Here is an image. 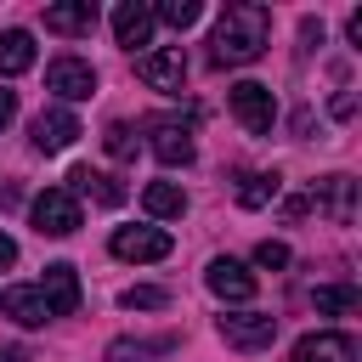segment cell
Wrapping results in <instances>:
<instances>
[{"label":"cell","instance_id":"15","mask_svg":"<svg viewBox=\"0 0 362 362\" xmlns=\"http://www.w3.org/2000/svg\"><path fill=\"white\" fill-rule=\"evenodd\" d=\"M68 192H74V198H96V204H124V187H119L113 175L90 170V164H74V170H68Z\"/></svg>","mask_w":362,"mask_h":362},{"label":"cell","instance_id":"9","mask_svg":"<svg viewBox=\"0 0 362 362\" xmlns=\"http://www.w3.org/2000/svg\"><path fill=\"white\" fill-rule=\"evenodd\" d=\"M45 90H57L62 102H85V96L96 90V68L79 62V57H57V62L45 68Z\"/></svg>","mask_w":362,"mask_h":362},{"label":"cell","instance_id":"11","mask_svg":"<svg viewBox=\"0 0 362 362\" xmlns=\"http://www.w3.org/2000/svg\"><path fill=\"white\" fill-rule=\"evenodd\" d=\"M74 136H79V119L57 102V107H45L40 119H34V130H28V141L40 147V153H62V147H74Z\"/></svg>","mask_w":362,"mask_h":362},{"label":"cell","instance_id":"4","mask_svg":"<svg viewBox=\"0 0 362 362\" xmlns=\"http://www.w3.org/2000/svg\"><path fill=\"white\" fill-rule=\"evenodd\" d=\"M28 215H34V232H40V238H68V232H79V198H74L68 187H45Z\"/></svg>","mask_w":362,"mask_h":362},{"label":"cell","instance_id":"12","mask_svg":"<svg viewBox=\"0 0 362 362\" xmlns=\"http://www.w3.org/2000/svg\"><path fill=\"white\" fill-rule=\"evenodd\" d=\"M40 294H45V305H51V317H68V311L79 305V272H74L68 260L45 266V277H40Z\"/></svg>","mask_w":362,"mask_h":362},{"label":"cell","instance_id":"13","mask_svg":"<svg viewBox=\"0 0 362 362\" xmlns=\"http://www.w3.org/2000/svg\"><path fill=\"white\" fill-rule=\"evenodd\" d=\"M113 40L119 45H147L153 40V6H141V0H119L113 6Z\"/></svg>","mask_w":362,"mask_h":362},{"label":"cell","instance_id":"17","mask_svg":"<svg viewBox=\"0 0 362 362\" xmlns=\"http://www.w3.org/2000/svg\"><path fill=\"white\" fill-rule=\"evenodd\" d=\"M351 356H356V345L345 334H305L294 345V362H351Z\"/></svg>","mask_w":362,"mask_h":362},{"label":"cell","instance_id":"23","mask_svg":"<svg viewBox=\"0 0 362 362\" xmlns=\"http://www.w3.org/2000/svg\"><path fill=\"white\" fill-rule=\"evenodd\" d=\"M198 0H164V6H153V23H170V28H192L198 23Z\"/></svg>","mask_w":362,"mask_h":362},{"label":"cell","instance_id":"18","mask_svg":"<svg viewBox=\"0 0 362 362\" xmlns=\"http://www.w3.org/2000/svg\"><path fill=\"white\" fill-rule=\"evenodd\" d=\"M34 68V34H23V28H6L0 34V79H11V74H28Z\"/></svg>","mask_w":362,"mask_h":362},{"label":"cell","instance_id":"1","mask_svg":"<svg viewBox=\"0 0 362 362\" xmlns=\"http://www.w3.org/2000/svg\"><path fill=\"white\" fill-rule=\"evenodd\" d=\"M272 45V11L266 6H249V0H238V6H226L221 11V23H215V40H209V57L226 68H238V62H255L260 51Z\"/></svg>","mask_w":362,"mask_h":362},{"label":"cell","instance_id":"24","mask_svg":"<svg viewBox=\"0 0 362 362\" xmlns=\"http://www.w3.org/2000/svg\"><path fill=\"white\" fill-rule=\"evenodd\" d=\"M124 305L130 311H158V305H170V294L164 288H124Z\"/></svg>","mask_w":362,"mask_h":362},{"label":"cell","instance_id":"21","mask_svg":"<svg viewBox=\"0 0 362 362\" xmlns=\"http://www.w3.org/2000/svg\"><path fill=\"white\" fill-rule=\"evenodd\" d=\"M277 198V175H260V170H243L238 175V204L243 209H260V204H272Z\"/></svg>","mask_w":362,"mask_h":362},{"label":"cell","instance_id":"2","mask_svg":"<svg viewBox=\"0 0 362 362\" xmlns=\"http://www.w3.org/2000/svg\"><path fill=\"white\" fill-rule=\"evenodd\" d=\"M198 124L192 119H175V113H158V119H147V147H153V158L158 164H192V153H198Z\"/></svg>","mask_w":362,"mask_h":362},{"label":"cell","instance_id":"8","mask_svg":"<svg viewBox=\"0 0 362 362\" xmlns=\"http://www.w3.org/2000/svg\"><path fill=\"white\" fill-rule=\"evenodd\" d=\"M305 204H317L334 226H351V221H356V181H351V175H322Z\"/></svg>","mask_w":362,"mask_h":362},{"label":"cell","instance_id":"28","mask_svg":"<svg viewBox=\"0 0 362 362\" xmlns=\"http://www.w3.org/2000/svg\"><path fill=\"white\" fill-rule=\"evenodd\" d=\"M351 113H356V96L339 90V96H334V119H351Z\"/></svg>","mask_w":362,"mask_h":362},{"label":"cell","instance_id":"14","mask_svg":"<svg viewBox=\"0 0 362 362\" xmlns=\"http://www.w3.org/2000/svg\"><path fill=\"white\" fill-rule=\"evenodd\" d=\"M0 311H6L11 322H23V328H40V322H51V305H45V294H40V288H23V283L0 288Z\"/></svg>","mask_w":362,"mask_h":362},{"label":"cell","instance_id":"10","mask_svg":"<svg viewBox=\"0 0 362 362\" xmlns=\"http://www.w3.org/2000/svg\"><path fill=\"white\" fill-rule=\"evenodd\" d=\"M107 249L119 260H164L170 255V232H158V226H119Z\"/></svg>","mask_w":362,"mask_h":362},{"label":"cell","instance_id":"29","mask_svg":"<svg viewBox=\"0 0 362 362\" xmlns=\"http://www.w3.org/2000/svg\"><path fill=\"white\" fill-rule=\"evenodd\" d=\"M11 260H17V243H11L6 232H0V266H11Z\"/></svg>","mask_w":362,"mask_h":362},{"label":"cell","instance_id":"26","mask_svg":"<svg viewBox=\"0 0 362 362\" xmlns=\"http://www.w3.org/2000/svg\"><path fill=\"white\" fill-rule=\"evenodd\" d=\"M255 266H266V272H277V266H288V243H272V238H266V243L255 249Z\"/></svg>","mask_w":362,"mask_h":362},{"label":"cell","instance_id":"7","mask_svg":"<svg viewBox=\"0 0 362 362\" xmlns=\"http://www.w3.org/2000/svg\"><path fill=\"white\" fill-rule=\"evenodd\" d=\"M204 283H209V294L215 300H232V305H249L255 300V272L243 266V260H232V255H221V260H209V272H204Z\"/></svg>","mask_w":362,"mask_h":362},{"label":"cell","instance_id":"5","mask_svg":"<svg viewBox=\"0 0 362 362\" xmlns=\"http://www.w3.org/2000/svg\"><path fill=\"white\" fill-rule=\"evenodd\" d=\"M215 328H221V339L232 351H266L277 339V317L272 311H226V317H215Z\"/></svg>","mask_w":362,"mask_h":362},{"label":"cell","instance_id":"19","mask_svg":"<svg viewBox=\"0 0 362 362\" xmlns=\"http://www.w3.org/2000/svg\"><path fill=\"white\" fill-rule=\"evenodd\" d=\"M311 305H317V317H339V311L362 305V288L356 283H322V288H311Z\"/></svg>","mask_w":362,"mask_h":362},{"label":"cell","instance_id":"3","mask_svg":"<svg viewBox=\"0 0 362 362\" xmlns=\"http://www.w3.org/2000/svg\"><path fill=\"white\" fill-rule=\"evenodd\" d=\"M226 102H232V113H238V124H243L249 136H272V124H277V96H272V85L238 79V85L226 90Z\"/></svg>","mask_w":362,"mask_h":362},{"label":"cell","instance_id":"20","mask_svg":"<svg viewBox=\"0 0 362 362\" xmlns=\"http://www.w3.org/2000/svg\"><path fill=\"white\" fill-rule=\"evenodd\" d=\"M141 204H147V215H158V221H175V215H187V192H181L175 181H153V187L141 192Z\"/></svg>","mask_w":362,"mask_h":362},{"label":"cell","instance_id":"16","mask_svg":"<svg viewBox=\"0 0 362 362\" xmlns=\"http://www.w3.org/2000/svg\"><path fill=\"white\" fill-rule=\"evenodd\" d=\"M45 28H51V34H90V28H96V6H90V0L45 6Z\"/></svg>","mask_w":362,"mask_h":362},{"label":"cell","instance_id":"6","mask_svg":"<svg viewBox=\"0 0 362 362\" xmlns=\"http://www.w3.org/2000/svg\"><path fill=\"white\" fill-rule=\"evenodd\" d=\"M136 74H141V85H147V90L175 96V90L187 85V57H181V45H158V51H141Z\"/></svg>","mask_w":362,"mask_h":362},{"label":"cell","instance_id":"25","mask_svg":"<svg viewBox=\"0 0 362 362\" xmlns=\"http://www.w3.org/2000/svg\"><path fill=\"white\" fill-rule=\"evenodd\" d=\"M102 141H107V153H113V158H130V153H136V141H130V124H119V119L107 124V136H102Z\"/></svg>","mask_w":362,"mask_h":362},{"label":"cell","instance_id":"22","mask_svg":"<svg viewBox=\"0 0 362 362\" xmlns=\"http://www.w3.org/2000/svg\"><path fill=\"white\" fill-rule=\"evenodd\" d=\"M158 351H170V339H113L107 362H153Z\"/></svg>","mask_w":362,"mask_h":362},{"label":"cell","instance_id":"27","mask_svg":"<svg viewBox=\"0 0 362 362\" xmlns=\"http://www.w3.org/2000/svg\"><path fill=\"white\" fill-rule=\"evenodd\" d=\"M17 119V90H0V130Z\"/></svg>","mask_w":362,"mask_h":362}]
</instances>
